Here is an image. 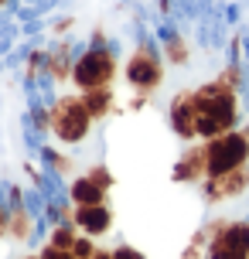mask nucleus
<instances>
[{
    "label": "nucleus",
    "mask_w": 249,
    "mask_h": 259,
    "mask_svg": "<svg viewBox=\"0 0 249 259\" xmlns=\"http://www.w3.org/2000/svg\"><path fill=\"white\" fill-rule=\"evenodd\" d=\"M164 55H168L171 65L188 62V45H184V38L178 34V31H168V34H164Z\"/></svg>",
    "instance_id": "nucleus-14"
},
{
    "label": "nucleus",
    "mask_w": 249,
    "mask_h": 259,
    "mask_svg": "<svg viewBox=\"0 0 249 259\" xmlns=\"http://www.w3.org/2000/svg\"><path fill=\"white\" fill-rule=\"evenodd\" d=\"M195 96V126L198 140H215L229 130H236L242 123L239 113V85L225 82L222 75H215L212 82L191 89Z\"/></svg>",
    "instance_id": "nucleus-1"
},
{
    "label": "nucleus",
    "mask_w": 249,
    "mask_h": 259,
    "mask_svg": "<svg viewBox=\"0 0 249 259\" xmlns=\"http://www.w3.org/2000/svg\"><path fill=\"white\" fill-rule=\"evenodd\" d=\"M27 259H41V256H27Z\"/></svg>",
    "instance_id": "nucleus-23"
},
{
    "label": "nucleus",
    "mask_w": 249,
    "mask_h": 259,
    "mask_svg": "<svg viewBox=\"0 0 249 259\" xmlns=\"http://www.w3.org/2000/svg\"><path fill=\"white\" fill-rule=\"evenodd\" d=\"M7 232H11L14 239H31V235H34V222H31V211H27L24 205H14V208H11Z\"/></svg>",
    "instance_id": "nucleus-13"
},
{
    "label": "nucleus",
    "mask_w": 249,
    "mask_h": 259,
    "mask_svg": "<svg viewBox=\"0 0 249 259\" xmlns=\"http://www.w3.org/2000/svg\"><path fill=\"white\" fill-rule=\"evenodd\" d=\"M41 259H75L68 249H55V246H45L41 249Z\"/></svg>",
    "instance_id": "nucleus-19"
},
{
    "label": "nucleus",
    "mask_w": 249,
    "mask_h": 259,
    "mask_svg": "<svg viewBox=\"0 0 249 259\" xmlns=\"http://www.w3.org/2000/svg\"><path fill=\"white\" fill-rule=\"evenodd\" d=\"M89 178H92L96 184H99V188H106V191L113 188V174H109L106 167H92V170H89Z\"/></svg>",
    "instance_id": "nucleus-18"
},
{
    "label": "nucleus",
    "mask_w": 249,
    "mask_h": 259,
    "mask_svg": "<svg viewBox=\"0 0 249 259\" xmlns=\"http://www.w3.org/2000/svg\"><path fill=\"white\" fill-rule=\"evenodd\" d=\"M72 65L75 62H68V45H58V52L48 55V68L55 78H72Z\"/></svg>",
    "instance_id": "nucleus-15"
},
{
    "label": "nucleus",
    "mask_w": 249,
    "mask_h": 259,
    "mask_svg": "<svg viewBox=\"0 0 249 259\" xmlns=\"http://www.w3.org/2000/svg\"><path fill=\"white\" fill-rule=\"evenodd\" d=\"M116 78V55L103 48V45H92L89 52H82L72 65V82L86 89H99V85H109Z\"/></svg>",
    "instance_id": "nucleus-5"
},
{
    "label": "nucleus",
    "mask_w": 249,
    "mask_h": 259,
    "mask_svg": "<svg viewBox=\"0 0 249 259\" xmlns=\"http://www.w3.org/2000/svg\"><path fill=\"white\" fill-rule=\"evenodd\" d=\"M123 75H127V82H130L140 96H150V92L164 82V62H160L157 48H154L150 41H140V45H137V52L127 58Z\"/></svg>",
    "instance_id": "nucleus-6"
},
{
    "label": "nucleus",
    "mask_w": 249,
    "mask_h": 259,
    "mask_svg": "<svg viewBox=\"0 0 249 259\" xmlns=\"http://www.w3.org/2000/svg\"><path fill=\"white\" fill-rule=\"evenodd\" d=\"M75 225L86 235H106L113 229V211L109 205H75Z\"/></svg>",
    "instance_id": "nucleus-10"
},
{
    "label": "nucleus",
    "mask_w": 249,
    "mask_h": 259,
    "mask_svg": "<svg viewBox=\"0 0 249 259\" xmlns=\"http://www.w3.org/2000/svg\"><path fill=\"white\" fill-rule=\"evenodd\" d=\"M212 239L205 246V259H249V219L212 222Z\"/></svg>",
    "instance_id": "nucleus-4"
},
{
    "label": "nucleus",
    "mask_w": 249,
    "mask_h": 259,
    "mask_svg": "<svg viewBox=\"0 0 249 259\" xmlns=\"http://www.w3.org/2000/svg\"><path fill=\"white\" fill-rule=\"evenodd\" d=\"M7 219H11V211H7V208L0 205V235L7 232Z\"/></svg>",
    "instance_id": "nucleus-21"
},
{
    "label": "nucleus",
    "mask_w": 249,
    "mask_h": 259,
    "mask_svg": "<svg viewBox=\"0 0 249 259\" xmlns=\"http://www.w3.org/2000/svg\"><path fill=\"white\" fill-rule=\"evenodd\" d=\"M113 259H144V252L133 246H119V249H113Z\"/></svg>",
    "instance_id": "nucleus-20"
},
{
    "label": "nucleus",
    "mask_w": 249,
    "mask_h": 259,
    "mask_svg": "<svg viewBox=\"0 0 249 259\" xmlns=\"http://www.w3.org/2000/svg\"><path fill=\"white\" fill-rule=\"evenodd\" d=\"M205 157H209V178L246 167L249 164V123L229 130V133L215 137V140H205Z\"/></svg>",
    "instance_id": "nucleus-2"
},
{
    "label": "nucleus",
    "mask_w": 249,
    "mask_h": 259,
    "mask_svg": "<svg viewBox=\"0 0 249 259\" xmlns=\"http://www.w3.org/2000/svg\"><path fill=\"white\" fill-rule=\"evenodd\" d=\"M168 123L171 130H174V137L184 143H195L198 140V126H195V96H191V89L178 92L174 99H171L168 106Z\"/></svg>",
    "instance_id": "nucleus-8"
},
{
    "label": "nucleus",
    "mask_w": 249,
    "mask_h": 259,
    "mask_svg": "<svg viewBox=\"0 0 249 259\" xmlns=\"http://www.w3.org/2000/svg\"><path fill=\"white\" fill-rule=\"evenodd\" d=\"M72 256H75V259H92V256H96L92 235H79V239H75V246H72Z\"/></svg>",
    "instance_id": "nucleus-17"
},
{
    "label": "nucleus",
    "mask_w": 249,
    "mask_h": 259,
    "mask_svg": "<svg viewBox=\"0 0 249 259\" xmlns=\"http://www.w3.org/2000/svg\"><path fill=\"white\" fill-rule=\"evenodd\" d=\"M72 201L75 205H106V188H99L89 174L86 178H75L72 181Z\"/></svg>",
    "instance_id": "nucleus-12"
},
{
    "label": "nucleus",
    "mask_w": 249,
    "mask_h": 259,
    "mask_svg": "<svg viewBox=\"0 0 249 259\" xmlns=\"http://www.w3.org/2000/svg\"><path fill=\"white\" fill-rule=\"evenodd\" d=\"M92 259H113V252H103V249H96V256Z\"/></svg>",
    "instance_id": "nucleus-22"
},
{
    "label": "nucleus",
    "mask_w": 249,
    "mask_h": 259,
    "mask_svg": "<svg viewBox=\"0 0 249 259\" xmlns=\"http://www.w3.org/2000/svg\"><path fill=\"white\" fill-rule=\"evenodd\" d=\"M92 123H96V119L89 116L82 96H62V99L48 109V126H52V133L62 143H68V147L86 140L89 130H92Z\"/></svg>",
    "instance_id": "nucleus-3"
},
{
    "label": "nucleus",
    "mask_w": 249,
    "mask_h": 259,
    "mask_svg": "<svg viewBox=\"0 0 249 259\" xmlns=\"http://www.w3.org/2000/svg\"><path fill=\"white\" fill-rule=\"evenodd\" d=\"M82 103L89 109L92 119H106L109 109H113V89L109 85H99V89H86L82 92Z\"/></svg>",
    "instance_id": "nucleus-11"
},
{
    "label": "nucleus",
    "mask_w": 249,
    "mask_h": 259,
    "mask_svg": "<svg viewBox=\"0 0 249 259\" xmlns=\"http://www.w3.org/2000/svg\"><path fill=\"white\" fill-rule=\"evenodd\" d=\"M4 4H7V0H0V7H4Z\"/></svg>",
    "instance_id": "nucleus-24"
},
{
    "label": "nucleus",
    "mask_w": 249,
    "mask_h": 259,
    "mask_svg": "<svg viewBox=\"0 0 249 259\" xmlns=\"http://www.w3.org/2000/svg\"><path fill=\"white\" fill-rule=\"evenodd\" d=\"M171 178L178 184H201L209 178V157H205V140L188 143L178 157V164L171 170Z\"/></svg>",
    "instance_id": "nucleus-9"
},
{
    "label": "nucleus",
    "mask_w": 249,
    "mask_h": 259,
    "mask_svg": "<svg viewBox=\"0 0 249 259\" xmlns=\"http://www.w3.org/2000/svg\"><path fill=\"white\" fill-rule=\"evenodd\" d=\"M246 191H249V167H239V170H229V174H219V178H205L201 181L205 205H222V201L242 198Z\"/></svg>",
    "instance_id": "nucleus-7"
},
{
    "label": "nucleus",
    "mask_w": 249,
    "mask_h": 259,
    "mask_svg": "<svg viewBox=\"0 0 249 259\" xmlns=\"http://www.w3.org/2000/svg\"><path fill=\"white\" fill-rule=\"evenodd\" d=\"M75 239H79L75 225H55V232H52V239H48V246H55V249H68V252H72Z\"/></svg>",
    "instance_id": "nucleus-16"
}]
</instances>
